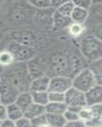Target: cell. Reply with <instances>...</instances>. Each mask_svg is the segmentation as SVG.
Wrapping results in <instances>:
<instances>
[{"label": "cell", "mask_w": 102, "mask_h": 127, "mask_svg": "<svg viewBox=\"0 0 102 127\" xmlns=\"http://www.w3.org/2000/svg\"><path fill=\"white\" fill-rule=\"evenodd\" d=\"M1 77L12 83L20 92L29 91L32 79L28 73L26 63L15 62L13 65L4 69Z\"/></svg>", "instance_id": "cell-1"}, {"label": "cell", "mask_w": 102, "mask_h": 127, "mask_svg": "<svg viewBox=\"0 0 102 127\" xmlns=\"http://www.w3.org/2000/svg\"><path fill=\"white\" fill-rule=\"evenodd\" d=\"M79 48L80 54L88 64L102 59V42L87 31L80 39Z\"/></svg>", "instance_id": "cell-2"}, {"label": "cell", "mask_w": 102, "mask_h": 127, "mask_svg": "<svg viewBox=\"0 0 102 127\" xmlns=\"http://www.w3.org/2000/svg\"><path fill=\"white\" fill-rule=\"evenodd\" d=\"M97 84L93 72L88 66L83 68L72 78L73 87L86 93Z\"/></svg>", "instance_id": "cell-3"}, {"label": "cell", "mask_w": 102, "mask_h": 127, "mask_svg": "<svg viewBox=\"0 0 102 127\" xmlns=\"http://www.w3.org/2000/svg\"><path fill=\"white\" fill-rule=\"evenodd\" d=\"M5 48L12 53L15 62L26 63L35 58V52L33 48L20 45L10 41Z\"/></svg>", "instance_id": "cell-4"}, {"label": "cell", "mask_w": 102, "mask_h": 127, "mask_svg": "<svg viewBox=\"0 0 102 127\" xmlns=\"http://www.w3.org/2000/svg\"><path fill=\"white\" fill-rule=\"evenodd\" d=\"M18 88L7 79L2 78L0 81L1 103L6 106L15 103L20 94Z\"/></svg>", "instance_id": "cell-5"}, {"label": "cell", "mask_w": 102, "mask_h": 127, "mask_svg": "<svg viewBox=\"0 0 102 127\" xmlns=\"http://www.w3.org/2000/svg\"><path fill=\"white\" fill-rule=\"evenodd\" d=\"M10 38L12 41L20 45L33 48L37 43L36 36L29 30L17 29L10 32Z\"/></svg>", "instance_id": "cell-6"}, {"label": "cell", "mask_w": 102, "mask_h": 127, "mask_svg": "<svg viewBox=\"0 0 102 127\" xmlns=\"http://www.w3.org/2000/svg\"><path fill=\"white\" fill-rule=\"evenodd\" d=\"M72 87L71 78L64 76H54L51 77L48 92L65 94Z\"/></svg>", "instance_id": "cell-7"}, {"label": "cell", "mask_w": 102, "mask_h": 127, "mask_svg": "<svg viewBox=\"0 0 102 127\" xmlns=\"http://www.w3.org/2000/svg\"><path fill=\"white\" fill-rule=\"evenodd\" d=\"M64 102L68 107H78L82 108L87 105L84 93L73 87L64 94Z\"/></svg>", "instance_id": "cell-8"}, {"label": "cell", "mask_w": 102, "mask_h": 127, "mask_svg": "<svg viewBox=\"0 0 102 127\" xmlns=\"http://www.w3.org/2000/svg\"><path fill=\"white\" fill-rule=\"evenodd\" d=\"M89 15L85 26L86 28L102 23V1H93L88 10Z\"/></svg>", "instance_id": "cell-9"}, {"label": "cell", "mask_w": 102, "mask_h": 127, "mask_svg": "<svg viewBox=\"0 0 102 127\" xmlns=\"http://www.w3.org/2000/svg\"><path fill=\"white\" fill-rule=\"evenodd\" d=\"M85 97L88 106L102 104V85L96 84L85 93Z\"/></svg>", "instance_id": "cell-10"}, {"label": "cell", "mask_w": 102, "mask_h": 127, "mask_svg": "<svg viewBox=\"0 0 102 127\" xmlns=\"http://www.w3.org/2000/svg\"><path fill=\"white\" fill-rule=\"evenodd\" d=\"M72 22H73L70 17H66L60 14L56 10L54 11L52 19V27L54 29L58 31L67 29Z\"/></svg>", "instance_id": "cell-11"}, {"label": "cell", "mask_w": 102, "mask_h": 127, "mask_svg": "<svg viewBox=\"0 0 102 127\" xmlns=\"http://www.w3.org/2000/svg\"><path fill=\"white\" fill-rule=\"evenodd\" d=\"M51 77L44 75L33 79L30 85L29 92H48Z\"/></svg>", "instance_id": "cell-12"}, {"label": "cell", "mask_w": 102, "mask_h": 127, "mask_svg": "<svg viewBox=\"0 0 102 127\" xmlns=\"http://www.w3.org/2000/svg\"><path fill=\"white\" fill-rule=\"evenodd\" d=\"M26 65L28 73L32 80L45 75L42 65L35 58L26 62Z\"/></svg>", "instance_id": "cell-13"}, {"label": "cell", "mask_w": 102, "mask_h": 127, "mask_svg": "<svg viewBox=\"0 0 102 127\" xmlns=\"http://www.w3.org/2000/svg\"><path fill=\"white\" fill-rule=\"evenodd\" d=\"M15 103L23 111V112H24L34 103L30 92H20L18 95Z\"/></svg>", "instance_id": "cell-14"}, {"label": "cell", "mask_w": 102, "mask_h": 127, "mask_svg": "<svg viewBox=\"0 0 102 127\" xmlns=\"http://www.w3.org/2000/svg\"><path fill=\"white\" fill-rule=\"evenodd\" d=\"M45 113L63 115L68 109L65 102H49L45 106Z\"/></svg>", "instance_id": "cell-15"}, {"label": "cell", "mask_w": 102, "mask_h": 127, "mask_svg": "<svg viewBox=\"0 0 102 127\" xmlns=\"http://www.w3.org/2000/svg\"><path fill=\"white\" fill-rule=\"evenodd\" d=\"M88 15H89L88 10L75 6V8L73 9L72 13L70 16V18L73 22L85 25L88 20Z\"/></svg>", "instance_id": "cell-16"}, {"label": "cell", "mask_w": 102, "mask_h": 127, "mask_svg": "<svg viewBox=\"0 0 102 127\" xmlns=\"http://www.w3.org/2000/svg\"><path fill=\"white\" fill-rule=\"evenodd\" d=\"M68 33L72 38L80 39L86 33L87 28L84 24L72 22L67 29Z\"/></svg>", "instance_id": "cell-17"}, {"label": "cell", "mask_w": 102, "mask_h": 127, "mask_svg": "<svg viewBox=\"0 0 102 127\" xmlns=\"http://www.w3.org/2000/svg\"><path fill=\"white\" fill-rule=\"evenodd\" d=\"M45 113V106L33 103L30 107L24 112V116L31 120L40 116L44 115Z\"/></svg>", "instance_id": "cell-18"}, {"label": "cell", "mask_w": 102, "mask_h": 127, "mask_svg": "<svg viewBox=\"0 0 102 127\" xmlns=\"http://www.w3.org/2000/svg\"><path fill=\"white\" fill-rule=\"evenodd\" d=\"M7 119L14 122L24 117V112L15 103L10 104L6 106Z\"/></svg>", "instance_id": "cell-19"}, {"label": "cell", "mask_w": 102, "mask_h": 127, "mask_svg": "<svg viewBox=\"0 0 102 127\" xmlns=\"http://www.w3.org/2000/svg\"><path fill=\"white\" fill-rule=\"evenodd\" d=\"M15 62L13 55L6 48L0 50V65L5 69L13 65Z\"/></svg>", "instance_id": "cell-20"}, {"label": "cell", "mask_w": 102, "mask_h": 127, "mask_svg": "<svg viewBox=\"0 0 102 127\" xmlns=\"http://www.w3.org/2000/svg\"><path fill=\"white\" fill-rule=\"evenodd\" d=\"M88 67L93 72L97 84L102 85V59L88 64Z\"/></svg>", "instance_id": "cell-21"}, {"label": "cell", "mask_w": 102, "mask_h": 127, "mask_svg": "<svg viewBox=\"0 0 102 127\" xmlns=\"http://www.w3.org/2000/svg\"><path fill=\"white\" fill-rule=\"evenodd\" d=\"M47 122L51 127H64L66 121L63 115L46 114Z\"/></svg>", "instance_id": "cell-22"}, {"label": "cell", "mask_w": 102, "mask_h": 127, "mask_svg": "<svg viewBox=\"0 0 102 127\" xmlns=\"http://www.w3.org/2000/svg\"><path fill=\"white\" fill-rule=\"evenodd\" d=\"M33 102L38 105L46 106L49 102L48 92H30Z\"/></svg>", "instance_id": "cell-23"}, {"label": "cell", "mask_w": 102, "mask_h": 127, "mask_svg": "<svg viewBox=\"0 0 102 127\" xmlns=\"http://www.w3.org/2000/svg\"><path fill=\"white\" fill-rule=\"evenodd\" d=\"M79 118L84 121L86 125L90 123L94 120V113L91 107L86 105L82 107L79 113Z\"/></svg>", "instance_id": "cell-24"}, {"label": "cell", "mask_w": 102, "mask_h": 127, "mask_svg": "<svg viewBox=\"0 0 102 127\" xmlns=\"http://www.w3.org/2000/svg\"><path fill=\"white\" fill-rule=\"evenodd\" d=\"M75 6L73 1H64V3L55 10L60 14L70 17Z\"/></svg>", "instance_id": "cell-25"}, {"label": "cell", "mask_w": 102, "mask_h": 127, "mask_svg": "<svg viewBox=\"0 0 102 127\" xmlns=\"http://www.w3.org/2000/svg\"><path fill=\"white\" fill-rule=\"evenodd\" d=\"M28 3L31 6L42 10H47L51 8V1L49 0H36L29 1Z\"/></svg>", "instance_id": "cell-26"}, {"label": "cell", "mask_w": 102, "mask_h": 127, "mask_svg": "<svg viewBox=\"0 0 102 127\" xmlns=\"http://www.w3.org/2000/svg\"><path fill=\"white\" fill-rule=\"evenodd\" d=\"M87 32L102 42V23L87 28Z\"/></svg>", "instance_id": "cell-27"}, {"label": "cell", "mask_w": 102, "mask_h": 127, "mask_svg": "<svg viewBox=\"0 0 102 127\" xmlns=\"http://www.w3.org/2000/svg\"><path fill=\"white\" fill-rule=\"evenodd\" d=\"M64 94L59 92H49V102H64Z\"/></svg>", "instance_id": "cell-28"}, {"label": "cell", "mask_w": 102, "mask_h": 127, "mask_svg": "<svg viewBox=\"0 0 102 127\" xmlns=\"http://www.w3.org/2000/svg\"><path fill=\"white\" fill-rule=\"evenodd\" d=\"M10 32H8V27L4 21L0 20V43L5 38L6 36H9Z\"/></svg>", "instance_id": "cell-29"}, {"label": "cell", "mask_w": 102, "mask_h": 127, "mask_svg": "<svg viewBox=\"0 0 102 127\" xmlns=\"http://www.w3.org/2000/svg\"><path fill=\"white\" fill-rule=\"evenodd\" d=\"M63 116H64V118H65L66 121H73L80 120L79 113L71 111V110L68 109L64 113Z\"/></svg>", "instance_id": "cell-30"}, {"label": "cell", "mask_w": 102, "mask_h": 127, "mask_svg": "<svg viewBox=\"0 0 102 127\" xmlns=\"http://www.w3.org/2000/svg\"><path fill=\"white\" fill-rule=\"evenodd\" d=\"M73 1L75 6L87 10H89L93 3V1H90V0H77V1Z\"/></svg>", "instance_id": "cell-31"}, {"label": "cell", "mask_w": 102, "mask_h": 127, "mask_svg": "<svg viewBox=\"0 0 102 127\" xmlns=\"http://www.w3.org/2000/svg\"><path fill=\"white\" fill-rule=\"evenodd\" d=\"M15 123L16 127H33L31 120L24 116L15 121Z\"/></svg>", "instance_id": "cell-32"}, {"label": "cell", "mask_w": 102, "mask_h": 127, "mask_svg": "<svg viewBox=\"0 0 102 127\" xmlns=\"http://www.w3.org/2000/svg\"><path fill=\"white\" fill-rule=\"evenodd\" d=\"M86 123L79 120L73 121H66L64 127H86Z\"/></svg>", "instance_id": "cell-33"}, {"label": "cell", "mask_w": 102, "mask_h": 127, "mask_svg": "<svg viewBox=\"0 0 102 127\" xmlns=\"http://www.w3.org/2000/svg\"><path fill=\"white\" fill-rule=\"evenodd\" d=\"M7 119V110L6 106L0 103V121H3Z\"/></svg>", "instance_id": "cell-34"}, {"label": "cell", "mask_w": 102, "mask_h": 127, "mask_svg": "<svg viewBox=\"0 0 102 127\" xmlns=\"http://www.w3.org/2000/svg\"><path fill=\"white\" fill-rule=\"evenodd\" d=\"M0 127H16V126H15V123L14 121L6 119L2 121Z\"/></svg>", "instance_id": "cell-35"}, {"label": "cell", "mask_w": 102, "mask_h": 127, "mask_svg": "<svg viewBox=\"0 0 102 127\" xmlns=\"http://www.w3.org/2000/svg\"><path fill=\"white\" fill-rule=\"evenodd\" d=\"M4 10V2L0 1V16Z\"/></svg>", "instance_id": "cell-36"}, {"label": "cell", "mask_w": 102, "mask_h": 127, "mask_svg": "<svg viewBox=\"0 0 102 127\" xmlns=\"http://www.w3.org/2000/svg\"><path fill=\"white\" fill-rule=\"evenodd\" d=\"M4 68H3L1 65H0V76H1L3 71H4Z\"/></svg>", "instance_id": "cell-37"}, {"label": "cell", "mask_w": 102, "mask_h": 127, "mask_svg": "<svg viewBox=\"0 0 102 127\" xmlns=\"http://www.w3.org/2000/svg\"><path fill=\"white\" fill-rule=\"evenodd\" d=\"M86 127H102L100 126H97V125H86Z\"/></svg>", "instance_id": "cell-38"}, {"label": "cell", "mask_w": 102, "mask_h": 127, "mask_svg": "<svg viewBox=\"0 0 102 127\" xmlns=\"http://www.w3.org/2000/svg\"><path fill=\"white\" fill-rule=\"evenodd\" d=\"M1 122H2V121H0V127H1Z\"/></svg>", "instance_id": "cell-39"}, {"label": "cell", "mask_w": 102, "mask_h": 127, "mask_svg": "<svg viewBox=\"0 0 102 127\" xmlns=\"http://www.w3.org/2000/svg\"><path fill=\"white\" fill-rule=\"evenodd\" d=\"M1 76H0V81H1Z\"/></svg>", "instance_id": "cell-40"}, {"label": "cell", "mask_w": 102, "mask_h": 127, "mask_svg": "<svg viewBox=\"0 0 102 127\" xmlns=\"http://www.w3.org/2000/svg\"><path fill=\"white\" fill-rule=\"evenodd\" d=\"M0 103H1V98H0Z\"/></svg>", "instance_id": "cell-41"}, {"label": "cell", "mask_w": 102, "mask_h": 127, "mask_svg": "<svg viewBox=\"0 0 102 127\" xmlns=\"http://www.w3.org/2000/svg\"></svg>", "instance_id": "cell-42"}]
</instances>
